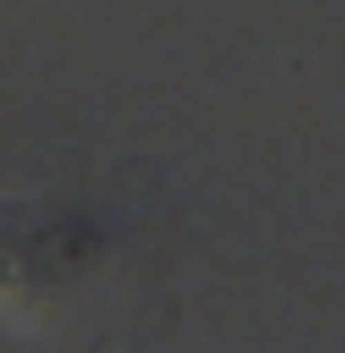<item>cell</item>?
Masks as SVG:
<instances>
[{"instance_id": "cell-1", "label": "cell", "mask_w": 345, "mask_h": 353, "mask_svg": "<svg viewBox=\"0 0 345 353\" xmlns=\"http://www.w3.org/2000/svg\"><path fill=\"white\" fill-rule=\"evenodd\" d=\"M103 250H112V233L78 207L0 199V319H34L43 302H69Z\"/></svg>"}]
</instances>
